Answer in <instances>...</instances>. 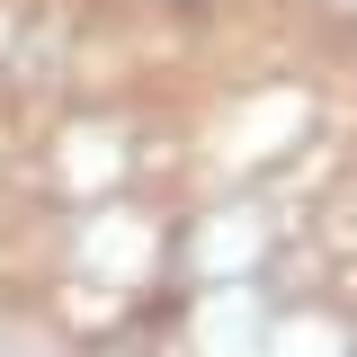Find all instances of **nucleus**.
Listing matches in <instances>:
<instances>
[{"label":"nucleus","mask_w":357,"mask_h":357,"mask_svg":"<svg viewBox=\"0 0 357 357\" xmlns=\"http://www.w3.org/2000/svg\"><path fill=\"white\" fill-rule=\"evenodd\" d=\"M286 223L295 215H268V197H223V206H206V215L170 241V268H188L197 286H241V277L277 250Z\"/></svg>","instance_id":"f257e3e1"},{"label":"nucleus","mask_w":357,"mask_h":357,"mask_svg":"<svg viewBox=\"0 0 357 357\" xmlns=\"http://www.w3.org/2000/svg\"><path fill=\"white\" fill-rule=\"evenodd\" d=\"M134 161L143 152L126 143V116H72V126L45 143V170H54V188L72 206H107V188H126Z\"/></svg>","instance_id":"f03ea898"},{"label":"nucleus","mask_w":357,"mask_h":357,"mask_svg":"<svg viewBox=\"0 0 357 357\" xmlns=\"http://www.w3.org/2000/svg\"><path fill=\"white\" fill-rule=\"evenodd\" d=\"M268 357H357V321L340 304H295V312H277Z\"/></svg>","instance_id":"7ed1b4c3"}]
</instances>
